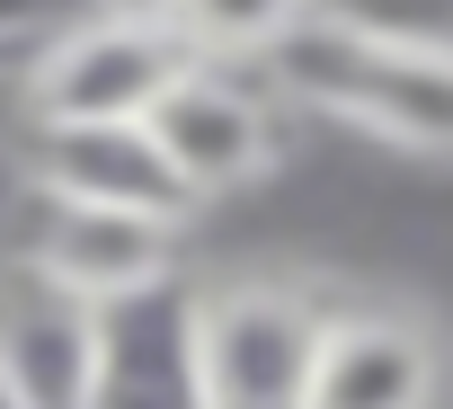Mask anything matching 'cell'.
Returning <instances> with one entry per match:
<instances>
[{"label":"cell","instance_id":"4fadbf2b","mask_svg":"<svg viewBox=\"0 0 453 409\" xmlns=\"http://www.w3.org/2000/svg\"><path fill=\"white\" fill-rule=\"evenodd\" d=\"M98 10H142V19H160L169 0H98Z\"/></svg>","mask_w":453,"mask_h":409},{"label":"cell","instance_id":"5b68a950","mask_svg":"<svg viewBox=\"0 0 453 409\" xmlns=\"http://www.w3.org/2000/svg\"><path fill=\"white\" fill-rule=\"evenodd\" d=\"M178 250H187L178 223L107 214V204H45L36 196V214H27V267L19 276H36V285H54V294H72L89 312H116V303L187 276Z\"/></svg>","mask_w":453,"mask_h":409},{"label":"cell","instance_id":"52a82bcc","mask_svg":"<svg viewBox=\"0 0 453 409\" xmlns=\"http://www.w3.org/2000/svg\"><path fill=\"white\" fill-rule=\"evenodd\" d=\"M444 382H453V356L435 320L400 303H329L303 409H444Z\"/></svg>","mask_w":453,"mask_h":409},{"label":"cell","instance_id":"8fae6325","mask_svg":"<svg viewBox=\"0 0 453 409\" xmlns=\"http://www.w3.org/2000/svg\"><path fill=\"white\" fill-rule=\"evenodd\" d=\"M98 0H0V81H19L54 36H72Z\"/></svg>","mask_w":453,"mask_h":409},{"label":"cell","instance_id":"9c48e42d","mask_svg":"<svg viewBox=\"0 0 453 409\" xmlns=\"http://www.w3.org/2000/svg\"><path fill=\"white\" fill-rule=\"evenodd\" d=\"M98 391V312L10 276L0 285V409H89Z\"/></svg>","mask_w":453,"mask_h":409},{"label":"cell","instance_id":"ba28073f","mask_svg":"<svg viewBox=\"0 0 453 409\" xmlns=\"http://www.w3.org/2000/svg\"><path fill=\"white\" fill-rule=\"evenodd\" d=\"M89 409H204L196 285L187 276L98 312V391H89Z\"/></svg>","mask_w":453,"mask_h":409},{"label":"cell","instance_id":"7c38bea8","mask_svg":"<svg viewBox=\"0 0 453 409\" xmlns=\"http://www.w3.org/2000/svg\"><path fill=\"white\" fill-rule=\"evenodd\" d=\"M27 214H36V187H27V169H19L10 134H0V285L27 267Z\"/></svg>","mask_w":453,"mask_h":409},{"label":"cell","instance_id":"3957f363","mask_svg":"<svg viewBox=\"0 0 453 409\" xmlns=\"http://www.w3.org/2000/svg\"><path fill=\"white\" fill-rule=\"evenodd\" d=\"M187 63L196 54L178 45L169 19L89 10L72 36H54L19 72V125H142Z\"/></svg>","mask_w":453,"mask_h":409},{"label":"cell","instance_id":"7a4b0ae2","mask_svg":"<svg viewBox=\"0 0 453 409\" xmlns=\"http://www.w3.org/2000/svg\"><path fill=\"white\" fill-rule=\"evenodd\" d=\"M329 294L303 276H213L196 285L204 409H303L320 365Z\"/></svg>","mask_w":453,"mask_h":409},{"label":"cell","instance_id":"6da1fadb","mask_svg":"<svg viewBox=\"0 0 453 409\" xmlns=\"http://www.w3.org/2000/svg\"><path fill=\"white\" fill-rule=\"evenodd\" d=\"M258 81L276 89V107L329 116L418 160H453V45L444 36H400L347 10H311L258 63Z\"/></svg>","mask_w":453,"mask_h":409},{"label":"cell","instance_id":"30bf717a","mask_svg":"<svg viewBox=\"0 0 453 409\" xmlns=\"http://www.w3.org/2000/svg\"><path fill=\"white\" fill-rule=\"evenodd\" d=\"M320 10V0H169V27L196 63H232V72H258L303 19Z\"/></svg>","mask_w":453,"mask_h":409},{"label":"cell","instance_id":"8992f818","mask_svg":"<svg viewBox=\"0 0 453 409\" xmlns=\"http://www.w3.org/2000/svg\"><path fill=\"white\" fill-rule=\"evenodd\" d=\"M10 151L45 204H107V214H151L178 232L196 223V196L142 125H19Z\"/></svg>","mask_w":453,"mask_h":409},{"label":"cell","instance_id":"277c9868","mask_svg":"<svg viewBox=\"0 0 453 409\" xmlns=\"http://www.w3.org/2000/svg\"><path fill=\"white\" fill-rule=\"evenodd\" d=\"M142 134L160 143V160L178 169V187L196 204L241 196V187H258L285 160V107H276V89L258 72H232V63H187L169 81V98L142 116Z\"/></svg>","mask_w":453,"mask_h":409}]
</instances>
